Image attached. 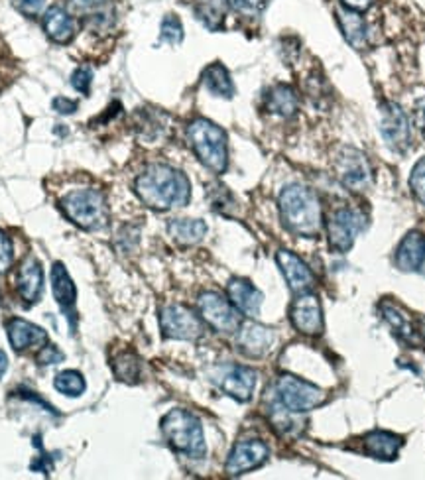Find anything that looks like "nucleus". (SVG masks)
Returning <instances> with one entry per match:
<instances>
[{"label": "nucleus", "instance_id": "22", "mask_svg": "<svg viewBox=\"0 0 425 480\" xmlns=\"http://www.w3.org/2000/svg\"><path fill=\"white\" fill-rule=\"evenodd\" d=\"M425 255V237L421 232H410L396 250V266L402 272H420Z\"/></svg>", "mask_w": 425, "mask_h": 480}, {"label": "nucleus", "instance_id": "21", "mask_svg": "<svg viewBox=\"0 0 425 480\" xmlns=\"http://www.w3.org/2000/svg\"><path fill=\"white\" fill-rule=\"evenodd\" d=\"M404 445L400 435L375 430L364 435V451L378 461H394Z\"/></svg>", "mask_w": 425, "mask_h": 480}, {"label": "nucleus", "instance_id": "35", "mask_svg": "<svg viewBox=\"0 0 425 480\" xmlns=\"http://www.w3.org/2000/svg\"><path fill=\"white\" fill-rule=\"evenodd\" d=\"M14 262V247L8 234L0 231V274H6L12 268Z\"/></svg>", "mask_w": 425, "mask_h": 480}, {"label": "nucleus", "instance_id": "44", "mask_svg": "<svg viewBox=\"0 0 425 480\" xmlns=\"http://www.w3.org/2000/svg\"><path fill=\"white\" fill-rule=\"evenodd\" d=\"M423 337H425V321H423Z\"/></svg>", "mask_w": 425, "mask_h": 480}, {"label": "nucleus", "instance_id": "9", "mask_svg": "<svg viewBox=\"0 0 425 480\" xmlns=\"http://www.w3.org/2000/svg\"><path fill=\"white\" fill-rule=\"evenodd\" d=\"M364 229V217L357 209L339 207L335 209L327 221L329 244L337 252H349L353 248L357 234Z\"/></svg>", "mask_w": 425, "mask_h": 480}, {"label": "nucleus", "instance_id": "20", "mask_svg": "<svg viewBox=\"0 0 425 480\" xmlns=\"http://www.w3.org/2000/svg\"><path fill=\"white\" fill-rule=\"evenodd\" d=\"M43 30L54 42L69 43L75 38L77 24L73 20V14L64 11L62 6H51L43 14Z\"/></svg>", "mask_w": 425, "mask_h": 480}, {"label": "nucleus", "instance_id": "36", "mask_svg": "<svg viewBox=\"0 0 425 480\" xmlns=\"http://www.w3.org/2000/svg\"><path fill=\"white\" fill-rule=\"evenodd\" d=\"M72 85L75 91H80L81 95H89L91 89V72L87 67H80L75 69L72 75Z\"/></svg>", "mask_w": 425, "mask_h": 480}, {"label": "nucleus", "instance_id": "32", "mask_svg": "<svg viewBox=\"0 0 425 480\" xmlns=\"http://www.w3.org/2000/svg\"><path fill=\"white\" fill-rule=\"evenodd\" d=\"M162 40L168 42L170 46H179L184 42V26L176 14H168L162 20Z\"/></svg>", "mask_w": 425, "mask_h": 480}, {"label": "nucleus", "instance_id": "29", "mask_svg": "<svg viewBox=\"0 0 425 480\" xmlns=\"http://www.w3.org/2000/svg\"><path fill=\"white\" fill-rule=\"evenodd\" d=\"M203 83L215 97L232 99L234 95V83L227 72V67L223 64H211L203 72Z\"/></svg>", "mask_w": 425, "mask_h": 480}, {"label": "nucleus", "instance_id": "5", "mask_svg": "<svg viewBox=\"0 0 425 480\" xmlns=\"http://www.w3.org/2000/svg\"><path fill=\"white\" fill-rule=\"evenodd\" d=\"M62 211L85 231H101L109 225L107 197L99 189H75L62 199Z\"/></svg>", "mask_w": 425, "mask_h": 480}, {"label": "nucleus", "instance_id": "11", "mask_svg": "<svg viewBox=\"0 0 425 480\" xmlns=\"http://www.w3.org/2000/svg\"><path fill=\"white\" fill-rule=\"evenodd\" d=\"M213 382L232 400L248 401L256 388V372L242 364H223L215 369Z\"/></svg>", "mask_w": 425, "mask_h": 480}, {"label": "nucleus", "instance_id": "30", "mask_svg": "<svg viewBox=\"0 0 425 480\" xmlns=\"http://www.w3.org/2000/svg\"><path fill=\"white\" fill-rule=\"evenodd\" d=\"M54 386H56V390L59 392V394H64L67 398H77V396L83 394L87 384H85V378L81 377V372L64 370L56 377Z\"/></svg>", "mask_w": 425, "mask_h": 480}, {"label": "nucleus", "instance_id": "7", "mask_svg": "<svg viewBox=\"0 0 425 480\" xmlns=\"http://www.w3.org/2000/svg\"><path fill=\"white\" fill-rule=\"evenodd\" d=\"M333 168H335V176L339 178V181L346 189L351 191H367L372 183V171H370V164L357 148H349L345 146L337 152L335 160H333Z\"/></svg>", "mask_w": 425, "mask_h": 480}, {"label": "nucleus", "instance_id": "19", "mask_svg": "<svg viewBox=\"0 0 425 480\" xmlns=\"http://www.w3.org/2000/svg\"><path fill=\"white\" fill-rule=\"evenodd\" d=\"M16 290L26 303H36L43 290V272L36 258H26L16 274Z\"/></svg>", "mask_w": 425, "mask_h": 480}, {"label": "nucleus", "instance_id": "42", "mask_svg": "<svg viewBox=\"0 0 425 480\" xmlns=\"http://www.w3.org/2000/svg\"><path fill=\"white\" fill-rule=\"evenodd\" d=\"M6 370H8V356L4 351H0V378L4 377Z\"/></svg>", "mask_w": 425, "mask_h": 480}, {"label": "nucleus", "instance_id": "38", "mask_svg": "<svg viewBox=\"0 0 425 480\" xmlns=\"http://www.w3.org/2000/svg\"><path fill=\"white\" fill-rule=\"evenodd\" d=\"M43 3H46V0H16V6H19V11L24 14L38 16L43 11Z\"/></svg>", "mask_w": 425, "mask_h": 480}, {"label": "nucleus", "instance_id": "24", "mask_svg": "<svg viewBox=\"0 0 425 480\" xmlns=\"http://www.w3.org/2000/svg\"><path fill=\"white\" fill-rule=\"evenodd\" d=\"M380 309H383L384 319L390 323V327L394 329V333L398 337L406 340V343H414V345L418 343V333H415L414 323L402 308H398V305L392 301H383Z\"/></svg>", "mask_w": 425, "mask_h": 480}, {"label": "nucleus", "instance_id": "15", "mask_svg": "<svg viewBox=\"0 0 425 480\" xmlns=\"http://www.w3.org/2000/svg\"><path fill=\"white\" fill-rule=\"evenodd\" d=\"M276 262H277V266H280L285 282H288L290 290L293 293L300 295V293H307L314 290L315 276L300 256H296L290 250H277Z\"/></svg>", "mask_w": 425, "mask_h": 480}, {"label": "nucleus", "instance_id": "40", "mask_svg": "<svg viewBox=\"0 0 425 480\" xmlns=\"http://www.w3.org/2000/svg\"><path fill=\"white\" fill-rule=\"evenodd\" d=\"M415 125H418V128L421 130V134L425 138V97H421L418 103H415Z\"/></svg>", "mask_w": 425, "mask_h": 480}, {"label": "nucleus", "instance_id": "3", "mask_svg": "<svg viewBox=\"0 0 425 480\" xmlns=\"http://www.w3.org/2000/svg\"><path fill=\"white\" fill-rule=\"evenodd\" d=\"M162 433L170 447L189 459H203L207 453L201 422L187 409H171L163 415Z\"/></svg>", "mask_w": 425, "mask_h": 480}, {"label": "nucleus", "instance_id": "6", "mask_svg": "<svg viewBox=\"0 0 425 480\" xmlns=\"http://www.w3.org/2000/svg\"><path fill=\"white\" fill-rule=\"evenodd\" d=\"M274 396L277 404L293 414L311 412V409L323 406L327 401V394L315 384L292 377V374L277 377L274 384Z\"/></svg>", "mask_w": 425, "mask_h": 480}, {"label": "nucleus", "instance_id": "41", "mask_svg": "<svg viewBox=\"0 0 425 480\" xmlns=\"http://www.w3.org/2000/svg\"><path fill=\"white\" fill-rule=\"evenodd\" d=\"M341 3L345 4V8H349V11L362 12V11H368L375 0H341Z\"/></svg>", "mask_w": 425, "mask_h": 480}, {"label": "nucleus", "instance_id": "25", "mask_svg": "<svg viewBox=\"0 0 425 480\" xmlns=\"http://www.w3.org/2000/svg\"><path fill=\"white\" fill-rule=\"evenodd\" d=\"M266 109L277 117L290 118L298 110V93L290 85H276L266 97Z\"/></svg>", "mask_w": 425, "mask_h": 480}, {"label": "nucleus", "instance_id": "4", "mask_svg": "<svg viewBox=\"0 0 425 480\" xmlns=\"http://www.w3.org/2000/svg\"><path fill=\"white\" fill-rule=\"evenodd\" d=\"M187 141L192 144L194 152L197 154L207 170L213 173H223L229 165V148L227 134L221 126L207 118H197L187 126Z\"/></svg>", "mask_w": 425, "mask_h": 480}, {"label": "nucleus", "instance_id": "33", "mask_svg": "<svg viewBox=\"0 0 425 480\" xmlns=\"http://www.w3.org/2000/svg\"><path fill=\"white\" fill-rule=\"evenodd\" d=\"M410 187L414 191L415 199H418L421 205H425V158H421L414 165L412 176H410Z\"/></svg>", "mask_w": 425, "mask_h": 480}, {"label": "nucleus", "instance_id": "13", "mask_svg": "<svg viewBox=\"0 0 425 480\" xmlns=\"http://www.w3.org/2000/svg\"><path fill=\"white\" fill-rule=\"evenodd\" d=\"M268 457H270V449H268L266 443L258 439L240 441L234 445V449L231 451L227 461V467L224 469H227L229 476H240L262 467Z\"/></svg>", "mask_w": 425, "mask_h": 480}, {"label": "nucleus", "instance_id": "27", "mask_svg": "<svg viewBox=\"0 0 425 480\" xmlns=\"http://www.w3.org/2000/svg\"><path fill=\"white\" fill-rule=\"evenodd\" d=\"M229 6H231L229 0H195V16L207 26V28L216 32L223 28Z\"/></svg>", "mask_w": 425, "mask_h": 480}, {"label": "nucleus", "instance_id": "18", "mask_svg": "<svg viewBox=\"0 0 425 480\" xmlns=\"http://www.w3.org/2000/svg\"><path fill=\"white\" fill-rule=\"evenodd\" d=\"M6 333L12 348L19 353L28 351V348L43 347L48 340L46 331L20 317H14L6 323Z\"/></svg>", "mask_w": 425, "mask_h": 480}, {"label": "nucleus", "instance_id": "10", "mask_svg": "<svg viewBox=\"0 0 425 480\" xmlns=\"http://www.w3.org/2000/svg\"><path fill=\"white\" fill-rule=\"evenodd\" d=\"M160 327L163 337L178 340H197L203 335V321L186 305L171 303L160 313Z\"/></svg>", "mask_w": 425, "mask_h": 480}, {"label": "nucleus", "instance_id": "23", "mask_svg": "<svg viewBox=\"0 0 425 480\" xmlns=\"http://www.w3.org/2000/svg\"><path fill=\"white\" fill-rule=\"evenodd\" d=\"M337 22H339L345 40L351 43L354 50H364L368 46V32L367 22L360 12L349 11V8H337Z\"/></svg>", "mask_w": 425, "mask_h": 480}, {"label": "nucleus", "instance_id": "37", "mask_svg": "<svg viewBox=\"0 0 425 480\" xmlns=\"http://www.w3.org/2000/svg\"><path fill=\"white\" fill-rule=\"evenodd\" d=\"M59 361H64V354L59 353V348H56L54 345L43 347L42 353L38 354V362L40 364H56Z\"/></svg>", "mask_w": 425, "mask_h": 480}, {"label": "nucleus", "instance_id": "2", "mask_svg": "<svg viewBox=\"0 0 425 480\" xmlns=\"http://www.w3.org/2000/svg\"><path fill=\"white\" fill-rule=\"evenodd\" d=\"M277 203H280L285 229L303 239L319 237L323 219H321V205L314 191L306 186H288L280 194Z\"/></svg>", "mask_w": 425, "mask_h": 480}, {"label": "nucleus", "instance_id": "26", "mask_svg": "<svg viewBox=\"0 0 425 480\" xmlns=\"http://www.w3.org/2000/svg\"><path fill=\"white\" fill-rule=\"evenodd\" d=\"M170 237L181 247H192L201 242L207 234V225L199 219H173L168 225Z\"/></svg>", "mask_w": 425, "mask_h": 480}, {"label": "nucleus", "instance_id": "39", "mask_svg": "<svg viewBox=\"0 0 425 480\" xmlns=\"http://www.w3.org/2000/svg\"><path fill=\"white\" fill-rule=\"evenodd\" d=\"M54 109L57 112H62V115H73V112L77 110V103L72 99L59 97V99H54Z\"/></svg>", "mask_w": 425, "mask_h": 480}, {"label": "nucleus", "instance_id": "14", "mask_svg": "<svg viewBox=\"0 0 425 480\" xmlns=\"http://www.w3.org/2000/svg\"><path fill=\"white\" fill-rule=\"evenodd\" d=\"M290 317L293 327L303 335L315 337L323 333V311H321L319 298L311 292L298 295V300L292 303Z\"/></svg>", "mask_w": 425, "mask_h": 480}, {"label": "nucleus", "instance_id": "17", "mask_svg": "<svg viewBox=\"0 0 425 480\" xmlns=\"http://www.w3.org/2000/svg\"><path fill=\"white\" fill-rule=\"evenodd\" d=\"M227 293H229V301L242 313V316L258 317L260 308H262V301H264V293L256 290V287L248 280L232 278L227 286Z\"/></svg>", "mask_w": 425, "mask_h": 480}, {"label": "nucleus", "instance_id": "16", "mask_svg": "<svg viewBox=\"0 0 425 480\" xmlns=\"http://www.w3.org/2000/svg\"><path fill=\"white\" fill-rule=\"evenodd\" d=\"M276 335L272 329L264 325H258V323H247V325H240L239 329V339L237 343L240 351L245 353L250 359H260L272 351Z\"/></svg>", "mask_w": 425, "mask_h": 480}, {"label": "nucleus", "instance_id": "43", "mask_svg": "<svg viewBox=\"0 0 425 480\" xmlns=\"http://www.w3.org/2000/svg\"><path fill=\"white\" fill-rule=\"evenodd\" d=\"M420 272L425 276V255H423V262H421V266H420Z\"/></svg>", "mask_w": 425, "mask_h": 480}, {"label": "nucleus", "instance_id": "8", "mask_svg": "<svg viewBox=\"0 0 425 480\" xmlns=\"http://www.w3.org/2000/svg\"><path fill=\"white\" fill-rule=\"evenodd\" d=\"M199 313L201 319L219 333H237L240 329V311L216 292H203L199 295Z\"/></svg>", "mask_w": 425, "mask_h": 480}, {"label": "nucleus", "instance_id": "28", "mask_svg": "<svg viewBox=\"0 0 425 480\" xmlns=\"http://www.w3.org/2000/svg\"><path fill=\"white\" fill-rule=\"evenodd\" d=\"M51 287H54L56 301L62 305L65 311L72 309V305L75 303L77 298V290L73 280L67 274L65 266L59 264V262L51 268Z\"/></svg>", "mask_w": 425, "mask_h": 480}, {"label": "nucleus", "instance_id": "1", "mask_svg": "<svg viewBox=\"0 0 425 480\" xmlns=\"http://www.w3.org/2000/svg\"><path fill=\"white\" fill-rule=\"evenodd\" d=\"M136 195L154 211H170L184 207L192 197V186L184 171L166 164H154L146 168L134 183Z\"/></svg>", "mask_w": 425, "mask_h": 480}, {"label": "nucleus", "instance_id": "31", "mask_svg": "<svg viewBox=\"0 0 425 480\" xmlns=\"http://www.w3.org/2000/svg\"><path fill=\"white\" fill-rule=\"evenodd\" d=\"M112 369H115V374L118 380L134 384L140 378V361L136 359L133 353H123L112 362Z\"/></svg>", "mask_w": 425, "mask_h": 480}, {"label": "nucleus", "instance_id": "34", "mask_svg": "<svg viewBox=\"0 0 425 480\" xmlns=\"http://www.w3.org/2000/svg\"><path fill=\"white\" fill-rule=\"evenodd\" d=\"M107 4V0H67V8L72 14L89 16L99 12L102 6Z\"/></svg>", "mask_w": 425, "mask_h": 480}, {"label": "nucleus", "instance_id": "12", "mask_svg": "<svg viewBox=\"0 0 425 480\" xmlns=\"http://www.w3.org/2000/svg\"><path fill=\"white\" fill-rule=\"evenodd\" d=\"M380 117H383L380 118V133H383L386 144L394 152H407V148L412 146V126L400 104L383 103L380 104Z\"/></svg>", "mask_w": 425, "mask_h": 480}]
</instances>
